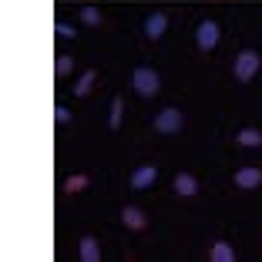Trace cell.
I'll return each mask as SVG.
<instances>
[{
	"label": "cell",
	"mask_w": 262,
	"mask_h": 262,
	"mask_svg": "<svg viewBox=\"0 0 262 262\" xmlns=\"http://www.w3.org/2000/svg\"><path fill=\"white\" fill-rule=\"evenodd\" d=\"M259 68H262V54H259V51H252V47H246V51L235 54L232 74H235L239 84H246V81H252V77H255V71H259Z\"/></svg>",
	"instance_id": "1"
},
{
	"label": "cell",
	"mask_w": 262,
	"mask_h": 262,
	"mask_svg": "<svg viewBox=\"0 0 262 262\" xmlns=\"http://www.w3.org/2000/svg\"><path fill=\"white\" fill-rule=\"evenodd\" d=\"M71 68H74L71 54H61V57L54 61V74H57V77H68V74H71Z\"/></svg>",
	"instance_id": "17"
},
{
	"label": "cell",
	"mask_w": 262,
	"mask_h": 262,
	"mask_svg": "<svg viewBox=\"0 0 262 262\" xmlns=\"http://www.w3.org/2000/svg\"><path fill=\"white\" fill-rule=\"evenodd\" d=\"M165 31H168V14H165V10L148 14V20H145V37L148 40H158V37H165Z\"/></svg>",
	"instance_id": "5"
},
{
	"label": "cell",
	"mask_w": 262,
	"mask_h": 262,
	"mask_svg": "<svg viewBox=\"0 0 262 262\" xmlns=\"http://www.w3.org/2000/svg\"><path fill=\"white\" fill-rule=\"evenodd\" d=\"M54 31H57V37H77V27H74V24H68V20H57Z\"/></svg>",
	"instance_id": "18"
},
{
	"label": "cell",
	"mask_w": 262,
	"mask_h": 262,
	"mask_svg": "<svg viewBox=\"0 0 262 262\" xmlns=\"http://www.w3.org/2000/svg\"><path fill=\"white\" fill-rule=\"evenodd\" d=\"M121 118H124V98L118 94V98L111 101V118H108V128H111V131H118V128H121Z\"/></svg>",
	"instance_id": "14"
},
{
	"label": "cell",
	"mask_w": 262,
	"mask_h": 262,
	"mask_svg": "<svg viewBox=\"0 0 262 262\" xmlns=\"http://www.w3.org/2000/svg\"><path fill=\"white\" fill-rule=\"evenodd\" d=\"M77 255H81V262H98L101 259V242L94 239V235H84V239H81V249H77Z\"/></svg>",
	"instance_id": "10"
},
{
	"label": "cell",
	"mask_w": 262,
	"mask_h": 262,
	"mask_svg": "<svg viewBox=\"0 0 262 262\" xmlns=\"http://www.w3.org/2000/svg\"><path fill=\"white\" fill-rule=\"evenodd\" d=\"M81 24H88V27H101L104 17H101L98 7H81Z\"/></svg>",
	"instance_id": "16"
},
{
	"label": "cell",
	"mask_w": 262,
	"mask_h": 262,
	"mask_svg": "<svg viewBox=\"0 0 262 262\" xmlns=\"http://www.w3.org/2000/svg\"><path fill=\"white\" fill-rule=\"evenodd\" d=\"M155 178H158V168H155V165H141V168L131 171V188H135V192H141V188L155 185Z\"/></svg>",
	"instance_id": "6"
},
{
	"label": "cell",
	"mask_w": 262,
	"mask_h": 262,
	"mask_svg": "<svg viewBox=\"0 0 262 262\" xmlns=\"http://www.w3.org/2000/svg\"><path fill=\"white\" fill-rule=\"evenodd\" d=\"M259 185H262V168L246 165V168L235 171V188H259Z\"/></svg>",
	"instance_id": "8"
},
{
	"label": "cell",
	"mask_w": 262,
	"mask_h": 262,
	"mask_svg": "<svg viewBox=\"0 0 262 262\" xmlns=\"http://www.w3.org/2000/svg\"><path fill=\"white\" fill-rule=\"evenodd\" d=\"M121 222L128 225L131 232H141V229L148 225V219H145V212H141L138 205H124V208H121Z\"/></svg>",
	"instance_id": "9"
},
{
	"label": "cell",
	"mask_w": 262,
	"mask_h": 262,
	"mask_svg": "<svg viewBox=\"0 0 262 262\" xmlns=\"http://www.w3.org/2000/svg\"><path fill=\"white\" fill-rule=\"evenodd\" d=\"M91 185V178L88 175H71V178H64V192H71V195H77V192H84V188Z\"/></svg>",
	"instance_id": "15"
},
{
	"label": "cell",
	"mask_w": 262,
	"mask_h": 262,
	"mask_svg": "<svg viewBox=\"0 0 262 262\" xmlns=\"http://www.w3.org/2000/svg\"><path fill=\"white\" fill-rule=\"evenodd\" d=\"M94 81H98V71H84V74L77 77L74 81V98H88V94H91V88H94Z\"/></svg>",
	"instance_id": "12"
},
{
	"label": "cell",
	"mask_w": 262,
	"mask_h": 262,
	"mask_svg": "<svg viewBox=\"0 0 262 262\" xmlns=\"http://www.w3.org/2000/svg\"><path fill=\"white\" fill-rule=\"evenodd\" d=\"M219 40H222V31H219V24L215 20H202L199 24V31H195V44H199V51H215Z\"/></svg>",
	"instance_id": "4"
},
{
	"label": "cell",
	"mask_w": 262,
	"mask_h": 262,
	"mask_svg": "<svg viewBox=\"0 0 262 262\" xmlns=\"http://www.w3.org/2000/svg\"><path fill=\"white\" fill-rule=\"evenodd\" d=\"M235 145H242V148H262V131L259 128H242V131H235Z\"/></svg>",
	"instance_id": "11"
},
{
	"label": "cell",
	"mask_w": 262,
	"mask_h": 262,
	"mask_svg": "<svg viewBox=\"0 0 262 262\" xmlns=\"http://www.w3.org/2000/svg\"><path fill=\"white\" fill-rule=\"evenodd\" d=\"M54 121H57V124H68V121H71V111L57 104V108H54Z\"/></svg>",
	"instance_id": "19"
},
{
	"label": "cell",
	"mask_w": 262,
	"mask_h": 262,
	"mask_svg": "<svg viewBox=\"0 0 262 262\" xmlns=\"http://www.w3.org/2000/svg\"><path fill=\"white\" fill-rule=\"evenodd\" d=\"M171 188H175L182 199H192L195 192H199V178L195 175H188V171H178L175 175V182H171Z\"/></svg>",
	"instance_id": "7"
},
{
	"label": "cell",
	"mask_w": 262,
	"mask_h": 262,
	"mask_svg": "<svg viewBox=\"0 0 262 262\" xmlns=\"http://www.w3.org/2000/svg\"><path fill=\"white\" fill-rule=\"evenodd\" d=\"M131 84H135V91H138L141 98H151V94L162 91V77H158V71H155V68H135Z\"/></svg>",
	"instance_id": "2"
},
{
	"label": "cell",
	"mask_w": 262,
	"mask_h": 262,
	"mask_svg": "<svg viewBox=\"0 0 262 262\" xmlns=\"http://www.w3.org/2000/svg\"><path fill=\"white\" fill-rule=\"evenodd\" d=\"M208 259L212 262H235V249H232L229 242H215L212 252H208Z\"/></svg>",
	"instance_id": "13"
},
{
	"label": "cell",
	"mask_w": 262,
	"mask_h": 262,
	"mask_svg": "<svg viewBox=\"0 0 262 262\" xmlns=\"http://www.w3.org/2000/svg\"><path fill=\"white\" fill-rule=\"evenodd\" d=\"M182 128H185V115L178 108H165V111L155 115V131H158V135H175V131H182Z\"/></svg>",
	"instance_id": "3"
}]
</instances>
